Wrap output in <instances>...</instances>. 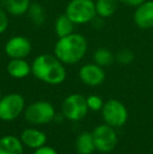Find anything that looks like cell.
<instances>
[{
	"label": "cell",
	"instance_id": "obj_10",
	"mask_svg": "<svg viewBox=\"0 0 153 154\" xmlns=\"http://www.w3.org/2000/svg\"><path fill=\"white\" fill-rule=\"evenodd\" d=\"M105 71L102 66L96 63H88L80 68L79 78L87 86H99L105 80Z\"/></svg>",
	"mask_w": 153,
	"mask_h": 154
},
{
	"label": "cell",
	"instance_id": "obj_24",
	"mask_svg": "<svg viewBox=\"0 0 153 154\" xmlns=\"http://www.w3.org/2000/svg\"><path fill=\"white\" fill-rule=\"evenodd\" d=\"M34 154H58V152L53 148V147L45 146V145H44V146L36 149Z\"/></svg>",
	"mask_w": 153,
	"mask_h": 154
},
{
	"label": "cell",
	"instance_id": "obj_20",
	"mask_svg": "<svg viewBox=\"0 0 153 154\" xmlns=\"http://www.w3.org/2000/svg\"><path fill=\"white\" fill-rule=\"evenodd\" d=\"M27 13H29V18H31L32 22H33L36 26H42V25L44 24L46 15H45L44 8L39 3L31 4Z\"/></svg>",
	"mask_w": 153,
	"mask_h": 154
},
{
	"label": "cell",
	"instance_id": "obj_18",
	"mask_svg": "<svg viewBox=\"0 0 153 154\" xmlns=\"http://www.w3.org/2000/svg\"><path fill=\"white\" fill-rule=\"evenodd\" d=\"M96 16L100 18H109L116 12L118 8V0H96Z\"/></svg>",
	"mask_w": 153,
	"mask_h": 154
},
{
	"label": "cell",
	"instance_id": "obj_22",
	"mask_svg": "<svg viewBox=\"0 0 153 154\" xmlns=\"http://www.w3.org/2000/svg\"><path fill=\"white\" fill-rule=\"evenodd\" d=\"M86 101H87V106L89 108V110H92V111L102 110L103 105H104L103 100L96 94H91L89 97H86Z\"/></svg>",
	"mask_w": 153,
	"mask_h": 154
},
{
	"label": "cell",
	"instance_id": "obj_15",
	"mask_svg": "<svg viewBox=\"0 0 153 154\" xmlns=\"http://www.w3.org/2000/svg\"><path fill=\"white\" fill-rule=\"evenodd\" d=\"M31 4V0H0V5L13 16H21L27 13Z\"/></svg>",
	"mask_w": 153,
	"mask_h": 154
},
{
	"label": "cell",
	"instance_id": "obj_3",
	"mask_svg": "<svg viewBox=\"0 0 153 154\" xmlns=\"http://www.w3.org/2000/svg\"><path fill=\"white\" fill-rule=\"evenodd\" d=\"M65 14L75 24H86L96 18V3L93 0H70Z\"/></svg>",
	"mask_w": 153,
	"mask_h": 154
},
{
	"label": "cell",
	"instance_id": "obj_2",
	"mask_svg": "<svg viewBox=\"0 0 153 154\" xmlns=\"http://www.w3.org/2000/svg\"><path fill=\"white\" fill-rule=\"evenodd\" d=\"M87 47L88 43L85 37L78 32H72L58 39L54 47V55L63 64H76L86 55Z\"/></svg>",
	"mask_w": 153,
	"mask_h": 154
},
{
	"label": "cell",
	"instance_id": "obj_1",
	"mask_svg": "<svg viewBox=\"0 0 153 154\" xmlns=\"http://www.w3.org/2000/svg\"><path fill=\"white\" fill-rule=\"evenodd\" d=\"M32 73L36 79L49 85H59L66 79L64 64L55 55L43 54L35 58L32 64Z\"/></svg>",
	"mask_w": 153,
	"mask_h": 154
},
{
	"label": "cell",
	"instance_id": "obj_17",
	"mask_svg": "<svg viewBox=\"0 0 153 154\" xmlns=\"http://www.w3.org/2000/svg\"><path fill=\"white\" fill-rule=\"evenodd\" d=\"M75 23L68 18L67 15L64 14L60 15L55 21V32L58 38L68 36V35L75 32Z\"/></svg>",
	"mask_w": 153,
	"mask_h": 154
},
{
	"label": "cell",
	"instance_id": "obj_5",
	"mask_svg": "<svg viewBox=\"0 0 153 154\" xmlns=\"http://www.w3.org/2000/svg\"><path fill=\"white\" fill-rule=\"evenodd\" d=\"M87 101L84 95L80 93H72L65 97L62 103V114L64 118L72 122H78L84 119L87 114Z\"/></svg>",
	"mask_w": 153,
	"mask_h": 154
},
{
	"label": "cell",
	"instance_id": "obj_25",
	"mask_svg": "<svg viewBox=\"0 0 153 154\" xmlns=\"http://www.w3.org/2000/svg\"><path fill=\"white\" fill-rule=\"evenodd\" d=\"M144 1H146V0H118L120 3H123L128 6H132V8H136L139 4L143 3Z\"/></svg>",
	"mask_w": 153,
	"mask_h": 154
},
{
	"label": "cell",
	"instance_id": "obj_14",
	"mask_svg": "<svg viewBox=\"0 0 153 154\" xmlns=\"http://www.w3.org/2000/svg\"><path fill=\"white\" fill-rule=\"evenodd\" d=\"M23 143L15 135H4L0 138V154H23Z\"/></svg>",
	"mask_w": 153,
	"mask_h": 154
},
{
	"label": "cell",
	"instance_id": "obj_21",
	"mask_svg": "<svg viewBox=\"0 0 153 154\" xmlns=\"http://www.w3.org/2000/svg\"><path fill=\"white\" fill-rule=\"evenodd\" d=\"M115 60L120 64L128 65L132 63L133 60H134V54L130 49H121L115 55Z\"/></svg>",
	"mask_w": 153,
	"mask_h": 154
},
{
	"label": "cell",
	"instance_id": "obj_12",
	"mask_svg": "<svg viewBox=\"0 0 153 154\" xmlns=\"http://www.w3.org/2000/svg\"><path fill=\"white\" fill-rule=\"evenodd\" d=\"M20 140L24 146L36 150L45 145L46 135L44 132L36 128H26L21 132Z\"/></svg>",
	"mask_w": 153,
	"mask_h": 154
},
{
	"label": "cell",
	"instance_id": "obj_16",
	"mask_svg": "<svg viewBox=\"0 0 153 154\" xmlns=\"http://www.w3.org/2000/svg\"><path fill=\"white\" fill-rule=\"evenodd\" d=\"M76 149L79 154H92V152L96 150L92 133L90 132L80 133L76 140Z\"/></svg>",
	"mask_w": 153,
	"mask_h": 154
},
{
	"label": "cell",
	"instance_id": "obj_23",
	"mask_svg": "<svg viewBox=\"0 0 153 154\" xmlns=\"http://www.w3.org/2000/svg\"><path fill=\"white\" fill-rule=\"evenodd\" d=\"M8 23H10V20H8V13L0 5V34H3L8 29Z\"/></svg>",
	"mask_w": 153,
	"mask_h": 154
},
{
	"label": "cell",
	"instance_id": "obj_13",
	"mask_svg": "<svg viewBox=\"0 0 153 154\" xmlns=\"http://www.w3.org/2000/svg\"><path fill=\"white\" fill-rule=\"evenodd\" d=\"M6 70L14 79H23L32 72V65L24 59H11L8 63Z\"/></svg>",
	"mask_w": 153,
	"mask_h": 154
},
{
	"label": "cell",
	"instance_id": "obj_11",
	"mask_svg": "<svg viewBox=\"0 0 153 154\" xmlns=\"http://www.w3.org/2000/svg\"><path fill=\"white\" fill-rule=\"evenodd\" d=\"M133 21L142 29H153V0H146L135 8Z\"/></svg>",
	"mask_w": 153,
	"mask_h": 154
},
{
	"label": "cell",
	"instance_id": "obj_9",
	"mask_svg": "<svg viewBox=\"0 0 153 154\" xmlns=\"http://www.w3.org/2000/svg\"><path fill=\"white\" fill-rule=\"evenodd\" d=\"M32 43L26 37L15 36L6 41L4 51L11 59H25L32 51Z\"/></svg>",
	"mask_w": 153,
	"mask_h": 154
},
{
	"label": "cell",
	"instance_id": "obj_8",
	"mask_svg": "<svg viewBox=\"0 0 153 154\" xmlns=\"http://www.w3.org/2000/svg\"><path fill=\"white\" fill-rule=\"evenodd\" d=\"M91 133L93 136L96 150L102 153H108L115 150L118 145V135L113 127L107 124L99 125Z\"/></svg>",
	"mask_w": 153,
	"mask_h": 154
},
{
	"label": "cell",
	"instance_id": "obj_7",
	"mask_svg": "<svg viewBox=\"0 0 153 154\" xmlns=\"http://www.w3.org/2000/svg\"><path fill=\"white\" fill-rule=\"evenodd\" d=\"M101 111L105 124L113 128L122 127L128 120L127 108L122 102L118 100L111 99L105 102Z\"/></svg>",
	"mask_w": 153,
	"mask_h": 154
},
{
	"label": "cell",
	"instance_id": "obj_26",
	"mask_svg": "<svg viewBox=\"0 0 153 154\" xmlns=\"http://www.w3.org/2000/svg\"><path fill=\"white\" fill-rule=\"evenodd\" d=\"M1 97H2V93H1V89H0V100H1Z\"/></svg>",
	"mask_w": 153,
	"mask_h": 154
},
{
	"label": "cell",
	"instance_id": "obj_19",
	"mask_svg": "<svg viewBox=\"0 0 153 154\" xmlns=\"http://www.w3.org/2000/svg\"><path fill=\"white\" fill-rule=\"evenodd\" d=\"M93 59L96 64L102 67H106L112 64V62L115 60V56L113 55L110 49L106 48V47H100L94 51Z\"/></svg>",
	"mask_w": 153,
	"mask_h": 154
},
{
	"label": "cell",
	"instance_id": "obj_4",
	"mask_svg": "<svg viewBox=\"0 0 153 154\" xmlns=\"http://www.w3.org/2000/svg\"><path fill=\"white\" fill-rule=\"evenodd\" d=\"M56 116V110L53 104L46 101L32 103L24 110V118L32 125H45L50 123Z\"/></svg>",
	"mask_w": 153,
	"mask_h": 154
},
{
	"label": "cell",
	"instance_id": "obj_6",
	"mask_svg": "<svg viewBox=\"0 0 153 154\" xmlns=\"http://www.w3.org/2000/svg\"><path fill=\"white\" fill-rule=\"evenodd\" d=\"M25 101L20 93H8L0 100V120L11 122L17 119L24 110Z\"/></svg>",
	"mask_w": 153,
	"mask_h": 154
}]
</instances>
